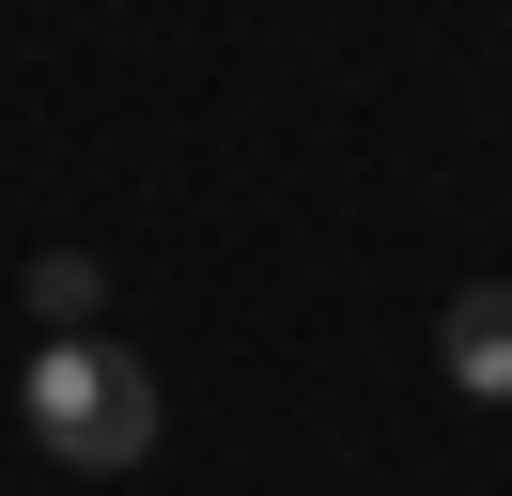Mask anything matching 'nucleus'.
<instances>
[{"label": "nucleus", "instance_id": "f257e3e1", "mask_svg": "<svg viewBox=\"0 0 512 496\" xmlns=\"http://www.w3.org/2000/svg\"><path fill=\"white\" fill-rule=\"evenodd\" d=\"M16 403H32V450H47V465H78V481H125V465L156 450V372H140L109 326L47 341V357L16 372Z\"/></svg>", "mask_w": 512, "mask_h": 496}, {"label": "nucleus", "instance_id": "f03ea898", "mask_svg": "<svg viewBox=\"0 0 512 496\" xmlns=\"http://www.w3.org/2000/svg\"><path fill=\"white\" fill-rule=\"evenodd\" d=\"M435 357L466 403H512V279H466V295L435 310Z\"/></svg>", "mask_w": 512, "mask_h": 496}, {"label": "nucleus", "instance_id": "7ed1b4c3", "mask_svg": "<svg viewBox=\"0 0 512 496\" xmlns=\"http://www.w3.org/2000/svg\"><path fill=\"white\" fill-rule=\"evenodd\" d=\"M32 310H47V341H78L109 310V264H94V248H47V264H32Z\"/></svg>", "mask_w": 512, "mask_h": 496}]
</instances>
